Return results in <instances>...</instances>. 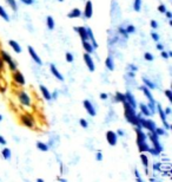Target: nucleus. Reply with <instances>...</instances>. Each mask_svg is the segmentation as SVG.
<instances>
[{
    "label": "nucleus",
    "instance_id": "obj_1",
    "mask_svg": "<svg viewBox=\"0 0 172 182\" xmlns=\"http://www.w3.org/2000/svg\"><path fill=\"white\" fill-rule=\"evenodd\" d=\"M124 104V111H125V118L127 119L129 123H131L132 125H136L137 128H142V125L139 124V121H138V115L136 114V109H133L126 101L123 102Z\"/></svg>",
    "mask_w": 172,
    "mask_h": 182
},
{
    "label": "nucleus",
    "instance_id": "obj_2",
    "mask_svg": "<svg viewBox=\"0 0 172 182\" xmlns=\"http://www.w3.org/2000/svg\"><path fill=\"white\" fill-rule=\"evenodd\" d=\"M147 136L150 137L151 142L153 143V148L156 149L158 153H162V151H163V147H162L160 143H159V140H158L159 136L156 134V131H150V133L147 134Z\"/></svg>",
    "mask_w": 172,
    "mask_h": 182
},
{
    "label": "nucleus",
    "instance_id": "obj_3",
    "mask_svg": "<svg viewBox=\"0 0 172 182\" xmlns=\"http://www.w3.org/2000/svg\"><path fill=\"white\" fill-rule=\"evenodd\" d=\"M0 57L3 58L4 63H7V64H8V67H10L11 71H15V70H17V65H15V63L13 62V59L11 58V56H10V54H8L7 52H5V51H3V50H0Z\"/></svg>",
    "mask_w": 172,
    "mask_h": 182
},
{
    "label": "nucleus",
    "instance_id": "obj_4",
    "mask_svg": "<svg viewBox=\"0 0 172 182\" xmlns=\"http://www.w3.org/2000/svg\"><path fill=\"white\" fill-rule=\"evenodd\" d=\"M84 62H85L86 66H87L89 71H91V72L94 71V69H96V66H94V62H93V59H92V57H91V54H90V53H87V52H85V53H84Z\"/></svg>",
    "mask_w": 172,
    "mask_h": 182
},
{
    "label": "nucleus",
    "instance_id": "obj_5",
    "mask_svg": "<svg viewBox=\"0 0 172 182\" xmlns=\"http://www.w3.org/2000/svg\"><path fill=\"white\" fill-rule=\"evenodd\" d=\"M106 141L109 142L110 145L114 147V145L117 144V142H118V135H117V133H114L112 130H109L106 133Z\"/></svg>",
    "mask_w": 172,
    "mask_h": 182
},
{
    "label": "nucleus",
    "instance_id": "obj_6",
    "mask_svg": "<svg viewBox=\"0 0 172 182\" xmlns=\"http://www.w3.org/2000/svg\"><path fill=\"white\" fill-rule=\"evenodd\" d=\"M18 99L23 105L28 106L31 104V97L25 92V91H19L18 92Z\"/></svg>",
    "mask_w": 172,
    "mask_h": 182
},
{
    "label": "nucleus",
    "instance_id": "obj_7",
    "mask_svg": "<svg viewBox=\"0 0 172 182\" xmlns=\"http://www.w3.org/2000/svg\"><path fill=\"white\" fill-rule=\"evenodd\" d=\"M84 108H85V110L87 111V114L90 116H92V117L96 116V108L93 106V104L89 99H85L84 101Z\"/></svg>",
    "mask_w": 172,
    "mask_h": 182
},
{
    "label": "nucleus",
    "instance_id": "obj_8",
    "mask_svg": "<svg viewBox=\"0 0 172 182\" xmlns=\"http://www.w3.org/2000/svg\"><path fill=\"white\" fill-rule=\"evenodd\" d=\"M12 78H13V81L17 83V84H19V85H25V77H24V75L21 74L20 71H14V74H13V76H12Z\"/></svg>",
    "mask_w": 172,
    "mask_h": 182
},
{
    "label": "nucleus",
    "instance_id": "obj_9",
    "mask_svg": "<svg viewBox=\"0 0 172 182\" xmlns=\"http://www.w3.org/2000/svg\"><path fill=\"white\" fill-rule=\"evenodd\" d=\"M74 31L79 34V37L81 38V40H89V35H87V31H86V27L84 26H74L73 27Z\"/></svg>",
    "mask_w": 172,
    "mask_h": 182
},
{
    "label": "nucleus",
    "instance_id": "obj_10",
    "mask_svg": "<svg viewBox=\"0 0 172 182\" xmlns=\"http://www.w3.org/2000/svg\"><path fill=\"white\" fill-rule=\"evenodd\" d=\"M83 14H84V17L86 18V19H90V18L92 17V14H93V7H92V3L90 1V0L85 4V8H84Z\"/></svg>",
    "mask_w": 172,
    "mask_h": 182
},
{
    "label": "nucleus",
    "instance_id": "obj_11",
    "mask_svg": "<svg viewBox=\"0 0 172 182\" xmlns=\"http://www.w3.org/2000/svg\"><path fill=\"white\" fill-rule=\"evenodd\" d=\"M27 50H28V53H30V56H31V58L36 62L38 65H43V62H41V59H40V57L38 56V53L36 52V50H34L32 46H28L27 47Z\"/></svg>",
    "mask_w": 172,
    "mask_h": 182
},
{
    "label": "nucleus",
    "instance_id": "obj_12",
    "mask_svg": "<svg viewBox=\"0 0 172 182\" xmlns=\"http://www.w3.org/2000/svg\"><path fill=\"white\" fill-rule=\"evenodd\" d=\"M20 121L25 126H27V128H33L34 126V122H33V119L31 118L30 115H21Z\"/></svg>",
    "mask_w": 172,
    "mask_h": 182
},
{
    "label": "nucleus",
    "instance_id": "obj_13",
    "mask_svg": "<svg viewBox=\"0 0 172 182\" xmlns=\"http://www.w3.org/2000/svg\"><path fill=\"white\" fill-rule=\"evenodd\" d=\"M50 70H51V72H52V75L57 78V79H59L60 82H64V76L59 72V70L57 69V66L54 65V64H50Z\"/></svg>",
    "mask_w": 172,
    "mask_h": 182
},
{
    "label": "nucleus",
    "instance_id": "obj_14",
    "mask_svg": "<svg viewBox=\"0 0 172 182\" xmlns=\"http://www.w3.org/2000/svg\"><path fill=\"white\" fill-rule=\"evenodd\" d=\"M124 95H125V101H126L133 109H136L137 106H138V105H137V102H136L134 97H133V95H132L131 92H129V91H127V92H125Z\"/></svg>",
    "mask_w": 172,
    "mask_h": 182
},
{
    "label": "nucleus",
    "instance_id": "obj_15",
    "mask_svg": "<svg viewBox=\"0 0 172 182\" xmlns=\"http://www.w3.org/2000/svg\"><path fill=\"white\" fill-rule=\"evenodd\" d=\"M137 144H139L144 141H146V134H144V131L140 128H137Z\"/></svg>",
    "mask_w": 172,
    "mask_h": 182
},
{
    "label": "nucleus",
    "instance_id": "obj_16",
    "mask_svg": "<svg viewBox=\"0 0 172 182\" xmlns=\"http://www.w3.org/2000/svg\"><path fill=\"white\" fill-rule=\"evenodd\" d=\"M39 89H40V92L43 94V97H44L45 99H47V101L52 99V96H51L50 90H48L46 86H44V85H40V86H39Z\"/></svg>",
    "mask_w": 172,
    "mask_h": 182
},
{
    "label": "nucleus",
    "instance_id": "obj_17",
    "mask_svg": "<svg viewBox=\"0 0 172 182\" xmlns=\"http://www.w3.org/2000/svg\"><path fill=\"white\" fill-rule=\"evenodd\" d=\"M83 47H84L85 52H87V53H90V54H92V53L94 52V47H93L92 44L89 43L87 40H83Z\"/></svg>",
    "mask_w": 172,
    "mask_h": 182
},
{
    "label": "nucleus",
    "instance_id": "obj_18",
    "mask_svg": "<svg viewBox=\"0 0 172 182\" xmlns=\"http://www.w3.org/2000/svg\"><path fill=\"white\" fill-rule=\"evenodd\" d=\"M86 31H87V35H89V39L91 40L92 46H93L94 49H97V47H98V44H97V42H96V39H94V35H93L92 30H91L90 27H86Z\"/></svg>",
    "mask_w": 172,
    "mask_h": 182
},
{
    "label": "nucleus",
    "instance_id": "obj_19",
    "mask_svg": "<svg viewBox=\"0 0 172 182\" xmlns=\"http://www.w3.org/2000/svg\"><path fill=\"white\" fill-rule=\"evenodd\" d=\"M139 89L143 91V92H144V95L147 97L149 102H156V101L153 99V97H152V95H151V91H150V89H149L147 86H145V85H144V86H140Z\"/></svg>",
    "mask_w": 172,
    "mask_h": 182
},
{
    "label": "nucleus",
    "instance_id": "obj_20",
    "mask_svg": "<svg viewBox=\"0 0 172 182\" xmlns=\"http://www.w3.org/2000/svg\"><path fill=\"white\" fill-rule=\"evenodd\" d=\"M8 44H10V46L12 47V50H14L15 53H20V52H21V46L19 45V43H17L15 40H10Z\"/></svg>",
    "mask_w": 172,
    "mask_h": 182
},
{
    "label": "nucleus",
    "instance_id": "obj_21",
    "mask_svg": "<svg viewBox=\"0 0 172 182\" xmlns=\"http://www.w3.org/2000/svg\"><path fill=\"white\" fill-rule=\"evenodd\" d=\"M46 26H47V28L50 30V31H52L53 28H54V26H56V24H54V19L51 15H48L47 18H46Z\"/></svg>",
    "mask_w": 172,
    "mask_h": 182
},
{
    "label": "nucleus",
    "instance_id": "obj_22",
    "mask_svg": "<svg viewBox=\"0 0 172 182\" xmlns=\"http://www.w3.org/2000/svg\"><path fill=\"white\" fill-rule=\"evenodd\" d=\"M81 14H83V12L79 8H73L70 13L67 14V17L68 18H79V17H81Z\"/></svg>",
    "mask_w": 172,
    "mask_h": 182
},
{
    "label": "nucleus",
    "instance_id": "obj_23",
    "mask_svg": "<svg viewBox=\"0 0 172 182\" xmlns=\"http://www.w3.org/2000/svg\"><path fill=\"white\" fill-rule=\"evenodd\" d=\"M105 65H106V67H107L110 71H113V70H114V60H113V58H112L111 56H109V57L106 58Z\"/></svg>",
    "mask_w": 172,
    "mask_h": 182
},
{
    "label": "nucleus",
    "instance_id": "obj_24",
    "mask_svg": "<svg viewBox=\"0 0 172 182\" xmlns=\"http://www.w3.org/2000/svg\"><path fill=\"white\" fill-rule=\"evenodd\" d=\"M138 149H139L140 153H146L150 149V145L146 143V141H144V142H142V143L138 144Z\"/></svg>",
    "mask_w": 172,
    "mask_h": 182
},
{
    "label": "nucleus",
    "instance_id": "obj_25",
    "mask_svg": "<svg viewBox=\"0 0 172 182\" xmlns=\"http://www.w3.org/2000/svg\"><path fill=\"white\" fill-rule=\"evenodd\" d=\"M139 108H140L142 114H144V116H150V115H151V111H150V109L147 108V105H146V104L140 103V104H139Z\"/></svg>",
    "mask_w": 172,
    "mask_h": 182
},
{
    "label": "nucleus",
    "instance_id": "obj_26",
    "mask_svg": "<svg viewBox=\"0 0 172 182\" xmlns=\"http://www.w3.org/2000/svg\"><path fill=\"white\" fill-rule=\"evenodd\" d=\"M156 108H157V110H158V113H159V116H160L162 121H163V122H166V117H167V116H166V114L164 113L162 105H160V104H156Z\"/></svg>",
    "mask_w": 172,
    "mask_h": 182
},
{
    "label": "nucleus",
    "instance_id": "obj_27",
    "mask_svg": "<svg viewBox=\"0 0 172 182\" xmlns=\"http://www.w3.org/2000/svg\"><path fill=\"white\" fill-rule=\"evenodd\" d=\"M143 83H144V85L147 86L149 89H156V84H154L153 82H151V81H150L149 78H146V77L143 78Z\"/></svg>",
    "mask_w": 172,
    "mask_h": 182
},
{
    "label": "nucleus",
    "instance_id": "obj_28",
    "mask_svg": "<svg viewBox=\"0 0 172 182\" xmlns=\"http://www.w3.org/2000/svg\"><path fill=\"white\" fill-rule=\"evenodd\" d=\"M0 17H1L5 22H10V15L7 14V12L5 11V8L3 6H0Z\"/></svg>",
    "mask_w": 172,
    "mask_h": 182
},
{
    "label": "nucleus",
    "instance_id": "obj_29",
    "mask_svg": "<svg viewBox=\"0 0 172 182\" xmlns=\"http://www.w3.org/2000/svg\"><path fill=\"white\" fill-rule=\"evenodd\" d=\"M37 148L40 151H47L48 150V144H46L44 142H37Z\"/></svg>",
    "mask_w": 172,
    "mask_h": 182
},
{
    "label": "nucleus",
    "instance_id": "obj_30",
    "mask_svg": "<svg viewBox=\"0 0 172 182\" xmlns=\"http://www.w3.org/2000/svg\"><path fill=\"white\" fill-rule=\"evenodd\" d=\"M142 0H134V3H133V8L136 12H139L142 10Z\"/></svg>",
    "mask_w": 172,
    "mask_h": 182
},
{
    "label": "nucleus",
    "instance_id": "obj_31",
    "mask_svg": "<svg viewBox=\"0 0 172 182\" xmlns=\"http://www.w3.org/2000/svg\"><path fill=\"white\" fill-rule=\"evenodd\" d=\"M1 155H3V157H4L5 160H10V158H11V156H12V154H11V150H10L8 148H5V149H3V151H1Z\"/></svg>",
    "mask_w": 172,
    "mask_h": 182
},
{
    "label": "nucleus",
    "instance_id": "obj_32",
    "mask_svg": "<svg viewBox=\"0 0 172 182\" xmlns=\"http://www.w3.org/2000/svg\"><path fill=\"white\" fill-rule=\"evenodd\" d=\"M6 3L13 11H18V5H17L15 0H6Z\"/></svg>",
    "mask_w": 172,
    "mask_h": 182
},
{
    "label": "nucleus",
    "instance_id": "obj_33",
    "mask_svg": "<svg viewBox=\"0 0 172 182\" xmlns=\"http://www.w3.org/2000/svg\"><path fill=\"white\" fill-rule=\"evenodd\" d=\"M140 160H142V162H143L144 167H145V168H147V167H149V158H147V156H146L144 153H142V154H140Z\"/></svg>",
    "mask_w": 172,
    "mask_h": 182
},
{
    "label": "nucleus",
    "instance_id": "obj_34",
    "mask_svg": "<svg viewBox=\"0 0 172 182\" xmlns=\"http://www.w3.org/2000/svg\"><path fill=\"white\" fill-rule=\"evenodd\" d=\"M116 101L117 102H125V95L124 94H120V92H117L116 94Z\"/></svg>",
    "mask_w": 172,
    "mask_h": 182
},
{
    "label": "nucleus",
    "instance_id": "obj_35",
    "mask_svg": "<svg viewBox=\"0 0 172 182\" xmlns=\"http://www.w3.org/2000/svg\"><path fill=\"white\" fill-rule=\"evenodd\" d=\"M154 131H156V134L158 136H163V135H166V130L164 128H157L156 126V129H154Z\"/></svg>",
    "mask_w": 172,
    "mask_h": 182
},
{
    "label": "nucleus",
    "instance_id": "obj_36",
    "mask_svg": "<svg viewBox=\"0 0 172 182\" xmlns=\"http://www.w3.org/2000/svg\"><path fill=\"white\" fill-rule=\"evenodd\" d=\"M65 58H66V62H68V63H72V62H73V59H74L73 54H72L71 52H66Z\"/></svg>",
    "mask_w": 172,
    "mask_h": 182
},
{
    "label": "nucleus",
    "instance_id": "obj_37",
    "mask_svg": "<svg viewBox=\"0 0 172 182\" xmlns=\"http://www.w3.org/2000/svg\"><path fill=\"white\" fill-rule=\"evenodd\" d=\"M144 58L147 60V62H152L153 59H154V56L152 53H150V52H145V54H144Z\"/></svg>",
    "mask_w": 172,
    "mask_h": 182
},
{
    "label": "nucleus",
    "instance_id": "obj_38",
    "mask_svg": "<svg viewBox=\"0 0 172 182\" xmlns=\"http://www.w3.org/2000/svg\"><path fill=\"white\" fill-rule=\"evenodd\" d=\"M126 32H127V34H130V33H134L136 32V27L133 26V25H129V26H126Z\"/></svg>",
    "mask_w": 172,
    "mask_h": 182
},
{
    "label": "nucleus",
    "instance_id": "obj_39",
    "mask_svg": "<svg viewBox=\"0 0 172 182\" xmlns=\"http://www.w3.org/2000/svg\"><path fill=\"white\" fill-rule=\"evenodd\" d=\"M79 123H80V125L83 126L84 129H86L89 126V122L86 121V119H84V118H80V121H79Z\"/></svg>",
    "mask_w": 172,
    "mask_h": 182
},
{
    "label": "nucleus",
    "instance_id": "obj_40",
    "mask_svg": "<svg viewBox=\"0 0 172 182\" xmlns=\"http://www.w3.org/2000/svg\"><path fill=\"white\" fill-rule=\"evenodd\" d=\"M151 37H152V39H153L154 42H159V34H158V33L152 32V33H151Z\"/></svg>",
    "mask_w": 172,
    "mask_h": 182
},
{
    "label": "nucleus",
    "instance_id": "obj_41",
    "mask_svg": "<svg viewBox=\"0 0 172 182\" xmlns=\"http://www.w3.org/2000/svg\"><path fill=\"white\" fill-rule=\"evenodd\" d=\"M165 95H166L167 99L170 102H172V92H171V90H165Z\"/></svg>",
    "mask_w": 172,
    "mask_h": 182
},
{
    "label": "nucleus",
    "instance_id": "obj_42",
    "mask_svg": "<svg viewBox=\"0 0 172 182\" xmlns=\"http://www.w3.org/2000/svg\"><path fill=\"white\" fill-rule=\"evenodd\" d=\"M119 33H120V34H123L124 37L127 38V32H126V30H125L124 27H119Z\"/></svg>",
    "mask_w": 172,
    "mask_h": 182
},
{
    "label": "nucleus",
    "instance_id": "obj_43",
    "mask_svg": "<svg viewBox=\"0 0 172 182\" xmlns=\"http://www.w3.org/2000/svg\"><path fill=\"white\" fill-rule=\"evenodd\" d=\"M158 11H159L160 13H165V12H166V7H165V5H163V4L159 5V6H158Z\"/></svg>",
    "mask_w": 172,
    "mask_h": 182
},
{
    "label": "nucleus",
    "instance_id": "obj_44",
    "mask_svg": "<svg viewBox=\"0 0 172 182\" xmlns=\"http://www.w3.org/2000/svg\"><path fill=\"white\" fill-rule=\"evenodd\" d=\"M149 153H151V154H152V155H154V156H157V155H159V154H160V153H158L156 149H154V148H150V149H149Z\"/></svg>",
    "mask_w": 172,
    "mask_h": 182
},
{
    "label": "nucleus",
    "instance_id": "obj_45",
    "mask_svg": "<svg viewBox=\"0 0 172 182\" xmlns=\"http://www.w3.org/2000/svg\"><path fill=\"white\" fill-rule=\"evenodd\" d=\"M96 158H97V161H101V160H103V154H101V151H97Z\"/></svg>",
    "mask_w": 172,
    "mask_h": 182
},
{
    "label": "nucleus",
    "instance_id": "obj_46",
    "mask_svg": "<svg viewBox=\"0 0 172 182\" xmlns=\"http://www.w3.org/2000/svg\"><path fill=\"white\" fill-rule=\"evenodd\" d=\"M150 25H151V27H152V28H157V27H158V24H157V22H156V20H151Z\"/></svg>",
    "mask_w": 172,
    "mask_h": 182
},
{
    "label": "nucleus",
    "instance_id": "obj_47",
    "mask_svg": "<svg viewBox=\"0 0 172 182\" xmlns=\"http://www.w3.org/2000/svg\"><path fill=\"white\" fill-rule=\"evenodd\" d=\"M160 56H162V57H163L164 59H169V58H170V57H169V54H167V52H165L164 50L162 51V53H160Z\"/></svg>",
    "mask_w": 172,
    "mask_h": 182
},
{
    "label": "nucleus",
    "instance_id": "obj_48",
    "mask_svg": "<svg viewBox=\"0 0 172 182\" xmlns=\"http://www.w3.org/2000/svg\"><path fill=\"white\" fill-rule=\"evenodd\" d=\"M0 144H1V145H6L7 144V142H6V140L1 136V135H0Z\"/></svg>",
    "mask_w": 172,
    "mask_h": 182
},
{
    "label": "nucleus",
    "instance_id": "obj_49",
    "mask_svg": "<svg viewBox=\"0 0 172 182\" xmlns=\"http://www.w3.org/2000/svg\"><path fill=\"white\" fill-rule=\"evenodd\" d=\"M129 67H130V70H131V71H133V72H136L137 70H138V67H137L136 65H133V64H130V65H129Z\"/></svg>",
    "mask_w": 172,
    "mask_h": 182
},
{
    "label": "nucleus",
    "instance_id": "obj_50",
    "mask_svg": "<svg viewBox=\"0 0 172 182\" xmlns=\"http://www.w3.org/2000/svg\"><path fill=\"white\" fill-rule=\"evenodd\" d=\"M21 1H23L25 5H32L34 0H21Z\"/></svg>",
    "mask_w": 172,
    "mask_h": 182
},
{
    "label": "nucleus",
    "instance_id": "obj_51",
    "mask_svg": "<svg viewBox=\"0 0 172 182\" xmlns=\"http://www.w3.org/2000/svg\"><path fill=\"white\" fill-rule=\"evenodd\" d=\"M165 15H166V18H167V19H172V13H171L170 11H167V10H166V12H165Z\"/></svg>",
    "mask_w": 172,
    "mask_h": 182
},
{
    "label": "nucleus",
    "instance_id": "obj_52",
    "mask_svg": "<svg viewBox=\"0 0 172 182\" xmlns=\"http://www.w3.org/2000/svg\"><path fill=\"white\" fill-rule=\"evenodd\" d=\"M3 70H4V60L0 57V71H3Z\"/></svg>",
    "mask_w": 172,
    "mask_h": 182
},
{
    "label": "nucleus",
    "instance_id": "obj_53",
    "mask_svg": "<svg viewBox=\"0 0 172 182\" xmlns=\"http://www.w3.org/2000/svg\"><path fill=\"white\" fill-rule=\"evenodd\" d=\"M157 43H158V42H157ZM157 49H158L159 51H163V50H164V45H163V44H159V43H158V44H157Z\"/></svg>",
    "mask_w": 172,
    "mask_h": 182
},
{
    "label": "nucleus",
    "instance_id": "obj_54",
    "mask_svg": "<svg viewBox=\"0 0 172 182\" xmlns=\"http://www.w3.org/2000/svg\"><path fill=\"white\" fill-rule=\"evenodd\" d=\"M100 99H107V94H100Z\"/></svg>",
    "mask_w": 172,
    "mask_h": 182
},
{
    "label": "nucleus",
    "instance_id": "obj_55",
    "mask_svg": "<svg viewBox=\"0 0 172 182\" xmlns=\"http://www.w3.org/2000/svg\"><path fill=\"white\" fill-rule=\"evenodd\" d=\"M117 135H118V136H124V131H123L122 129H119V130L117 131Z\"/></svg>",
    "mask_w": 172,
    "mask_h": 182
},
{
    "label": "nucleus",
    "instance_id": "obj_56",
    "mask_svg": "<svg viewBox=\"0 0 172 182\" xmlns=\"http://www.w3.org/2000/svg\"><path fill=\"white\" fill-rule=\"evenodd\" d=\"M164 113L166 114V116H169V115L171 114V109H170V108H166V109H165V111H164Z\"/></svg>",
    "mask_w": 172,
    "mask_h": 182
},
{
    "label": "nucleus",
    "instance_id": "obj_57",
    "mask_svg": "<svg viewBox=\"0 0 172 182\" xmlns=\"http://www.w3.org/2000/svg\"><path fill=\"white\" fill-rule=\"evenodd\" d=\"M129 76L130 77H134V74H133V72H129Z\"/></svg>",
    "mask_w": 172,
    "mask_h": 182
},
{
    "label": "nucleus",
    "instance_id": "obj_58",
    "mask_svg": "<svg viewBox=\"0 0 172 182\" xmlns=\"http://www.w3.org/2000/svg\"><path fill=\"white\" fill-rule=\"evenodd\" d=\"M37 181H38V182H44V180H43V179H38Z\"/></svg>",
    "mask_w": 172,
    "mask_h": 182
},
{
    "label": "nucleus",
    "instance_id": "obj_59",
    "mask_svg": "<svg viewBox=\"0 0 172 182\" xmlns=\"http://www.w3.org/2000/svg\"><path fill=\"white\" fill-rule=\"evenodd\" d=\"M1 121H3V116H1V115H0V122H1Z\"/></svg>",
    "mask_w": 172,
    "mask_h": 182
},
{
    "label": "nucleus",
    "instance_id": "obj_60",
    "mask_svg": "<svg viewBox=\"0 0 172 182\" xmlns=\"http://www.w3.org/2000/svg\"><path fill=\"white\" fill-rule=\"evenodd\" d=\"M59 1H64V0H59Z\"/></svg>",
    "mask_w": 172,
    "mask_h": 182
}]
</instances>
